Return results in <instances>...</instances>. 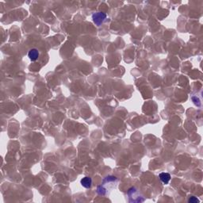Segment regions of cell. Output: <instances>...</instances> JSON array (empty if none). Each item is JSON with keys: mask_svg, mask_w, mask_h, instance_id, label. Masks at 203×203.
<instances>
[{"mask_svg": "<svg viewBox=\"0 0 203 203\" xmlns=\"http://www.w3.org/2000/svg\"><path fill=\"white\" fill-rule=\"evenodd\" d=\"M106 18V14L103 12H97L95 13L92 15V19L94 22L95 23L97 26H100V25L104 21V20Z\"/></svg>", "mask_w": 203, "mask_h": 203, "instance_id": "1", "label": "cell"}, {"mask_svg": "<svg viewBox=\"0 0 203 203\" xmlns=\"http://www.w3.org/2000/svg\"><path fill=\"white\" fill-rule=\"evenodd\" d=\"M160 179L161 180L162 182H164V184H167L171 179V175L170 174L166 173V172H163V173L160 174Z\"/></svg>", "mask_w": 203, "mask_h": 203, "instance_id": "4", "label": "cell"}, {"mask_svg": "<svg viewBox=\"0 0 203 203\" xmlns=\"http://www.w3.org/2000/svg\"><path fill=\"white\" fill-rule=\"evenodd\" d=\"M81 185L85 188H90L91 184H92V179L90 177H84L81 179Z\"/></svg>", "mask_w": 203, "mask_h": 203, "instance_id": "3", "label": "cell"}, {"mask_svg": "<svg viewBox=\"0 0 203 203\" xmlns=\"http://www.w3.org/2000/svg\"><path fill=\"white\" fill-rule=\"evenodd\" d=\"M188 202L190 203H196V202H199V200L197 199V197H195L194 196H192L189 198Z\"/></svg>", "mask_w": 203, "mask_h": 203, "instance_id": "5", "label": "cell"}, {"mask_svg": "<svg viewBox=\"0 0 203 203\" xmlns=\"http://www.w3.org/2000/svg\"><path fill=\"white\" fill-rule=\"evenodd\" d=\"M28 57L31 61H36L39 57V52L37 48H32L28 52Z\"/></svg>", "mask_w": 203, "mask_h": 203, "instance_id": "2", "label": "cell"}]
</instances>
